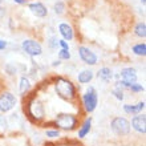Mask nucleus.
<instances>
[{
  "mask_svg": "<svg viewBox=\"0 0 146 146\" xmlns=\"http://www.w3.org/2000/svg\"><path fill=\"white\" fill-rule=\"evenodd\" d=\"M81 106L86 114H92L98 106V92L92 85H89L85 89V92L81 94Z\"/></svg>",
  "mask_w": 146,
  "mask_h": 146,
  "instance_id": "39448f33",
  "label": "nucleus"
},
{
  "mask_svg": "<svg viewBox=\"0 0 146 146\" xmlns=\"http://www.w3.org/2000/svg\"><path fill=\"white\" fill-rule=\"evenodd\" d=\"M131 53L137 57H145L146 56V44L143 41H139L131 46Z\"/></svg>",
  "mask_w": 146,
  "mask_h": 146,
  "instance_id": "a211bd4d",
  "label": "nucleus"
},
{
  "mask_svg": "<svg viewBox=\"0 0 146 146\" xmlns=\"http://www.w3.org/2000/svg\"><path fill=\"white\" fill-rule=\"evenodd\" d=\"M27 5H28L29 12H31L35 17H37V19H45L46 16H48V13H49L48 7H46L42 1H38V0L31 1V3H28Z\"/></svg>",
  "mask_w": 146,
  "mask_h": 146,
  "instance_id": "9d476101",
  "label": "nucleus"
},
{
  "mask_svg": "<svg viewBox=\"0 0 146 146\" xmlns=\"http://www.w3.org/2000/svg\"><path fill=\"white\" fill-rule=\"evenodd\" d=\"M111 94H113L115 100L119 101V102H122V101L125 100V90H123L122 88L117 86V85H115L114 88L111 89Z\"/></svg>",
  "mask_w": 146,
  "mask_h": 146,
  "instance_id": "412c9836",
  "label": "nucleus"
},
{
  "mask_svg": "<svg viewBox=\"0 0 146 146\" xmlns=\"http://www.w3.org/2000/svg\"><path fill=\"white\" fill-rule=\"evenodd\" d=\"M127 90H130L131 93L137 94V93H142L143 90H145V86H143L142 84H139L138 81H137V82H134V84H131L130 86H129V89H127Z\"/></svg>",
  "mask_w": 146,
  "mask_h": 146,
  "instance_id": "b1692460",
  "label": "nucleus"
},
{
  "mask_svg": "<svg viewBox=\"0 0 146 146\" xmlns=\"http://www.w3.org/2000/svg\"><path fill=\"white\" fill-rule=\"evenodd\" d=\"M17 105V97L9 90H4L0 93V113L5 114L16 108Z\"/></svg>",
  "mask_w": 146,
  "mask_h": 146,
  "instance_id": "6e6552de",
  "label": "nucleus"
},
{
  "mask_svg": "<svg viewBox=\"0 0 146 146\" xmlns=\"http://www.w3.org/2000/svg\"><path fill=\"white\" fill-rule=\"evenodd\" d=\"M92 123H93L92 115L85 117V119L80 123V126H78V129H77V137H78L80 139L85 138V137L90 133V130H92Z\"/></svg>",
  "mask_w": 146,
  "mask_h": 146,
  "instance_id": "ddd939ff",
  "label": "nucleus"
},
{
  "mask_svg": "<svg viewBox=\"0 0 146 146\" xmlns=\"http://www.w3.org/2000/svg\"><path fill=\"white\" fill-rule=\"evenodd\" d=\"M80 118L78 114L76 113H70V111H58L54 115L52 125L60 131H73L78 127Z\"/></svg>",
  "mask_w": 146,
  "mask_h": 146,
  "instance_id": "7ed1b4c3",
  "label": "nucleus"
},
{
  "mask_svg": "<svg viewBox=\"0 0 146 146\" xmlns=\"http://www.w3.org/2000/svg\"><path fill=\"white\" fill-rule=\"evenodd\" d=\"M27 98L24 100V113L28 119H31L33 123H41L46 117L45 105L37 96H29L27 94Z\"/></svg>",
  "mask_w": 146,
  "mask_h": 146,
  "instance_id": "f03ea898",
  "label": "nucleus"
},
{
  "mask_svg": "<svg viewBox=\"0 0 146 146\" xmlns=\"http://www.w3.org/2000/svg\"><path fill=\"white\" fill-rule=\"evenodd\" d=\"M110 129L115 135L118 137H125V135L130 134L131 126H130V121L125 117L117 115L110 121Z\"/></svg>",
  "mask_w": 146,
  "mask_h": 146,
  "instance_id": "423d86ee",
  "label": "nucleus"
},
{
  "mask_svg": "<svg viewBox=\"0 0 146 146\" xmlns=\"http://www.w3.org/2000/svg\"><path fill=\"white\" fill-rule=\"evenodd\" d=\"M58 49H70L69 42L62 40V38H58Z\"/></svg>",
  "mask_w": 146,
  "mask_h": 146,
  "instance_id": "bb28decb",
  "label": "nucleus"
},
{
  "mask_svg": "<svg viewBox=\"0 0 146 146\" xmlns=\"http://www.w3.org/2000/svg\"><path fill=\"white\" fill-rule=\"evenodd\" d=\"M7 48H8V41L5 38H0V50L3 52V50H5Z\"/></svg>",
  "mask_w": 146,
  "mask_h": 146,
  "instance_id": "cd10ccee",
  "label": "nucleus"
},
{
  "mask_svg": "<svg viewBox=\"0 0 146 146\" xmlns=\"http://www.w3.org/2000/svg\"><path fill=\"white\" fill-rule=\"evenodd\" d=\"M133 33L138 38H145L146 37V23L145 21H138L133 28Z\"/></svg>",
  "mask_w": 146,
  "mask_h": 146,
  "instance_id": "6ab92c4d",
  "label": "nucleus"
},
{
  "mask_svg": "<svg viewBox=\"0 0 146 146\" xmlns=\"http://www.w3.org/2000/svg\"><path fill=\"white\" fill-rule=\"evenodd\" d=\"M77 53H78V57L85 65L88 66H94L97 65L98 62V56L93 49H90L89 46L86 45H80L77 48Z\"/></svg>",
  "mask_w": 146,
  "mask_h": 146,
  "instance_id": "1a4fd4ad",
  "label": "nucleus"
},
{
  "mask_svg": "<svg viewBox=\"0 0 146 146\" xmlns=\"http://www.w3.org/2000/svg\"><path fill=\"white\" fill-rule=\"evenodd\" d=\"M93 78H94V72H93L92 69H89V68L81 69L80 72H78V74H77V81H78V84H81V85L90 84L93 81Z\"/></svg>",
  "mask_w": 146,
  "mask_h": 146,
  "instance_id": "2eb2a0df",
  "label": "nucleus"
},
{
  "mask_svg": "<svg viewBox=\"0 0 146 146\" xmlns=\"http://www.w3.org/2000/svg\"><path fill=\"white\" fill-rule=\"evenodd\" d=\"M5 15V11H4V8L0 7V16H4Z\"/></svg>",
  "mask_w": 146,
  "mask_h": 146,
  "instance_id": "7c9ffc66",
  "label": "nucleus"
},
{
  "mask_svg": "<svg viewBox=\"0 0 146 146\" xmlns=\"http://www.w3.org/2000/svg\"><path fill=\"white\" fill-rule=\"evenodd\" d=\"M122 110L127 115H135L138 113H142L145 110V101H139L137 104H123Z\"/></svg>",
  "mask_w": 146,
  "mask_h": 146,
  "instance_id": "4468645a",
  "label": "nucleus"
},
{
  "mask_svg": "<svg viewBox=\"0 0 146 146\" xmlns=\"http://www.w3.org/2000/svg\"><path fill=\"white\" fill-rule=\"evenodd\" d=\"M72 57L70 49H58L57 50V58L60 61H69Z\"/></svg>",
  "mask_w": 146,
  "mask_h": 146,
  "instance_id": "4be33fe9",
  "label": "nucleus"
},
{
  "mask_svg": "<svg viewBox=\"0 0 146 146\" xmlns=\"http://www.w3.org/2000/svg\"><path fill=\"white\" fill-rule=\"evenodd\" d=\"M53 89L56 96L64 102H76L78 100V89L72 80L64 76L53 77Z\"/></svg>",
  "mask_w": 146,
  "mask_h": 146,
  "instance_id": "f257e3e1",
  "label": "nucleus"
},
{
  "mask_svg": "<svg viewBox=\"0 0 146 146\" xmlns=\"http://www.w3.org/2000/svg\"><path fill=\"white\" fill-rule=\"evenodd\" d=\"M139 1H141L142 4H145V3H146V0H139Z\"/></svg>",
  "mask_w": 146,
  "mask_h": 146,
  "instance_id": "2f4dec72",
  "label": "nucleus"
},
{
  "mask_svg": "<svg viewBox=\"0 0 146 146\" xmlns=\"http://www.w3.org/2000/svg\"><path fill=\"white\" fill-rule=\"evenodd\" d=\"M3 1H4V0H0V5H1V4H3Z\"/></svg>",
  "mask_w": 146,
  "mask_h": 146,
  "instance_id": "473e14b6",
  "label": "nucleus"
},
{
  "mask_svg": "<svg viewBox=\"0 0 146 146\" xmlns=\"http://www.w3.org/2000/svg\"><path fill=\"white\" fill-rule=\"evenodd\" d=\"M130 126L133 130H135L139 134H145L146 133V114L145 113H138V114L133 115L130 121Z\"/></svg>",
  "mask_w": 146,
  "mask_h": 146,
  "instance_id": "f8f14e48",
  "label": "nucleus"
},
{
  "mask_svg": "<svg viewBox=\"0 0 146 146\" xmlns=\"http://www.w3.org/2000/svg\"><path fill=\"white\" fill-rule=\"evenodd\" d=\"M21 50L24 53L29 56L31 58L38 57L42 54V45L41 42L37 41V40H33V38H25L21 41V45H20Z\"/></svg>",
  "mask_w": 146,
  "mask_h": 146,
  "instance_id": "0eeeda50",
  "label": "nucleus"
},
{
  "mask_svg": "<svg viewBox=\"0 0 146 146\" xmlns=\"http://www.w3.org/2000/svg\"><path fill=\"white\" fill-rule=\"evenodd\" d=\"M113 78H115V85L125 90V89H129L131 84L138 81V73L133 66H125L119 73H115Z\"/></svg>",
  "mask_w": 146,
  "mask_h": 146,
  "instance_id": "20e7f679",
  "label": "nucleus"
},
{
  "mask_svg": "<svg viewBox=\"0 0 146 146\" xmlns=\"http://www.w3.org/2000/svg\"><path fill=\"white\" fill-rule=\"evenodd\" d=\"M52 9H53V13H54V15H57V16L64 15V13H65V11H66V4H65V1H62V0H57V1H54Z\"/></svg>",
  "mask_w": 146,
  "mask_h": 146,
  "instance_id": "aec40b11",
  "label": "nucleus"
},
{
  "mask_svg": "<svg viewBox=\"0 0 146 146\" xmlns=\"http://www.w3.org/2000/svg\"><path fill=\"white\" fill-rule=\"evenodd\" d=\"M12 1L17 5H27L28 4V0H12Z\"/></svg>",
  "mask_w": 146,
  "mask_h": 146,
  "instance_id": "c85d7f7f",
  "label": "nucleus"
},
{
  "mask_svg": "<svg viewBox=\"0 0 146 146\" xmlns=\"http://www.w3.org/2000/svg\"><path fill=\"white\" fill-rule=\"evenodd\" d=\"M50 65L53 66V68H56V66H60V65H61V61H60V60L57 58V60H54V61H52V64H50Z\"/></svg>",
  "mask_w": 146,
  "mask_h": 146,
  "instance_id": "c756f323",
  "label": "nucleus"
},
{
  "mask_svg": "<svg viewBox=\"0 0 146 146\" xmlns=\"http://www.w3.org/2000/svg\"><path fill=\"white\" fill-rule=\"evenodd\" d=\"M4 70H5V73H7L8 76H16L17 74V68L15 66V64H11V62L5 64Z\"/></svg>",
  "mask_w": 146,
  "mask_h": 146,
  "instance_id": "393cba45",
  "label": "nucleus"
},
{
  "mask_svg": "<svg viewBox=\"0 0 146 146\" xmlns=\"http://www.w3.org/2000/svg\"><path fill=\"white\" fill-rule=\"evenodd\" d=\"M45 137L50 139H56L61 137V131L58 129H46L45 130Z\"/></svg>",
  "mask_w": 146,
  "mask_h": 146,
  "instance_id": "5701e85b",
  "label": "nucleus"
},
{
  "mask_svg": "<svg viewBox=\"0 0 146 146\" xmlns=\"http://www.w3.org/2000/svg\"><path fill=\"white\" fill-rule=\"evenodd\" d=\"M57 32H58V35L61 36L62 40H65V41H68V42L74 40V37H76V35H74V28H73L72 24L68 23V21L58 23Z\"/></svg>",
  "mask_w": 146,
  "mask_h": 146,
  "instance_id": "9b49d317",
  "label": "nucleus"
},
{
  "mask_svg": "<svg viewBox=\"0 0 146 146\" xmlns=\"http://www.w3.org/2000/svg\"><path fill=\"white\" fill-rule=\"evenodd\" d=\"M46 42H48V46H49L50 49H57L58 48V38H57V36H50V37H48Z\"/></svg>",
  "mask_w": 146,
  "mask_h": 146,
  "instance_id": "a878e982",
  "label": "nucleus"
},
{
  "mask_svg": "<svg viewBox=\"0 0 146 146\" xmlns=\"http://www.w3.org/2000/svg\"><path fill=\"white\" fill-rule=\"evenodd\" d=\"M32 90V82H31V78L28 76H21L19 80V92L20 94L23 97H25L27 94H29V92Z\"/></svg>",
  "mask_w": 146,
  "mask_h": 146,
  "instance_id": "f3484780",
  "label": "nucleus"
},
{
  "mask_svg": "<svg viewBox=\"0 0 146 146\" xmlns=\"http://www.w3.org/2000/svg\"><path fill=\"white\" fill-rule=\"evenodd\" d=\"M94 76L98 78L100 81H102V82H110L111 80H113V76H114V73H113V70L109 68V66H101L100 69L97 70V73L94 74Z\"/></svg>",
  "mask_w": 146,
  "mask_h": 146,
  "instance_id": "dca6fc26",
  "label": "nucleus"
}]
</instances>
